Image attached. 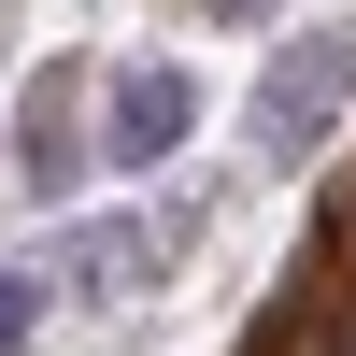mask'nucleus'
<instances>
[{"label": "nucleus", "mask_w": 356, "mask_h": 356, "mask_svg": "<svg viewBox=\"0 0 356 356\" xmlns=\"http://www.w3.org/2000/svg\"><path fill=\"white\" fill-rule=\"evenodd\" d=\"M200 72L186 57H129V72H100V171H171L200 143Z\"/></svg>", "instance_id": "obj_3"}, {"label": "nucleus", "mask_w": 356, "mask_h": 356, "mask_svg": "<svg viewBox=\"0 0 356 356\" xmlns=\"http://www.w3.org/2000/svg\"><path fill=\"white\" fill-rule=\"evenodd\" d=\"M43 314H57V271H43V257H0V356L43 342Z\"/></svg>", "instance_id": "obj_5"}, {"label": "nucleus", "mask_w": 356, "mask_h": 356, "mask_svg": "<svg viewBox=\"0 0 356 356\" xmlns=\"http://www.w3.org/2000/svg\"><path fill=\"white\" fill-rule=\"evenodd\" d=\"M157 271H171V228H129V214H100L72 257H57V300H143Z\"/></svg>", "instance_id": "obj_4"}, {"label": "nucleus", "mask_w": 356, "mask_h": 356, "mask_svg": "<svg viewBox=\"0 0 356 356\" xmlns=\"http://www.w3.org/2000/svg\"><path fill=\"white\" fill-rule=\"evenodd\" d=\"M342 100H356V15L300 29V43L271 57V86H257V157H271V171H300L314 143L342 129Z\"/></svg>", "instance_id": "obj_1"}, {"label": "nucleus", "mask_w": 356, "mask_h": 356, "mask_svg": "<svg viewBox=\"0 0 356 356\" xmlns=\"http://www.w3.org/2000/svg\"><path fill=\"white\" fill-rule=\"evenodd\" d=\"M100 72H86V57H43V72H29V100H15V186L43 200V214H72V186L86 171H100Z\"/></svg>", "instance_id": "obj_2"}, {"label": "nucleus", "mask_w": 356, "mask_h": 356, "mask_svg": "<svg viewBox=\"0 0 356 356\" xmlns=\"http://www.w3.org/2000/svg\"><path fill=\"white\" fill-rule=\"evenodd\" d=\"M200 29H285V0H200Z\"/></svg>", "instance_id": "obj_6"}]
</instances>
